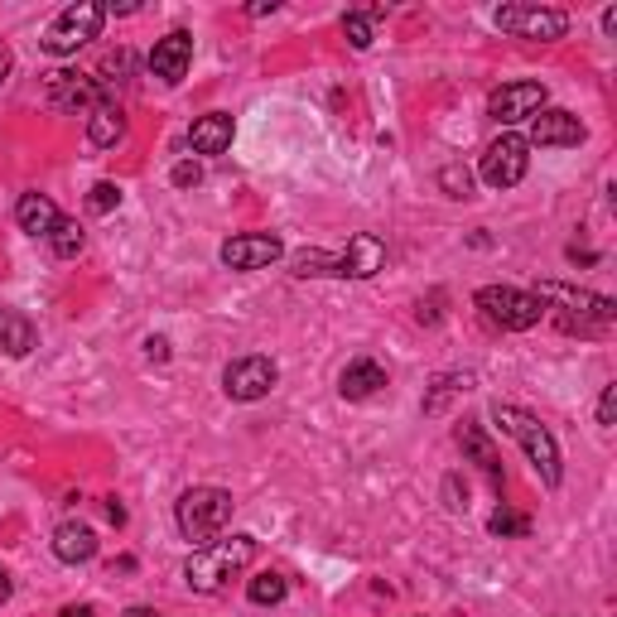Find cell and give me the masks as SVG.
<instances>
[{
  "instance_id": "9c48e42d",
  "label": "cell",
  "mask_w": 617,
  "mask_h": 617,
  "mask_svg": "<svg viewBox=\"0 0 617 617\" xmlns=\"http://www.w3.org/2000/svg\"><path fill=\"white\" fill-rule=\"evenodd\" d=\"M526 169H531V145H526V135H497L492 145H487L483 164H478V174H483L487 188H516L526 179Z\"/></svg>"
},
{
  "instance_id": "d590c367",
  "label": "cell",
  "mask_w": 617,
  "mask_h": 617,
  "mask_svg": "<svg viewBox=\"0 0 617 617\" xmlns=\"http://www.w3.org/2000/svg\"><path fill=\"white\" fill-rule=\"evenodd\" d=\"M107 516L116 521V526H121V521H126V507H121V502H107Z\"/></svg>"
},
{
  "instance_id": "d6a6232c",
  "label": "cell",
  "mask_w": 617,
  "mask_h": 617,
  "mask_svg": "<svg viewBox=\"0 0 617 617\" xmlns=\"http://www.w3.org/2000/svg\"><path fill=\"white\" fill-rule=\"evenodd\" d=\"M145 357H150V362H169V338H150V343H145Z\"/></svg>"
},
{
  "instance_id": "ac0fdd59",
  "label": "cell",
  "mask_w": 617,
  "mask_h": 617,
  "mask_svg": "<svg viewBox=\"0 0 617 617\" xmlns=\"http://www.w3.org/2000/svg\"><path fill=\"white\" fill-rule=\"evenodd\" d=\"M188 145H193L198 155H227V150H232V116H227V111L198 116L193 131H188Z\"/></svg>"
},
{
  "instance_id": "1f68e13d",
  "label": "cell",
  "mask_w": 617,
  "mask_h": 617,
  "mask_svg": "<svg viewBox=\"0 0 617 617\" xmlns=\"http://www.w3.org/2000/svg\"><path fill=\"white\" fill-rule=\"evenodd\" d=\"M444 492H449V507H454V511H468V487L458 492V478H449V483H444Z\"/></svg>"
},
{
  "instance_id": "7402d4cb",
  "label": "cell",
  "mask_w": 617,
  "mask_h": 617,
  "mask_svg": "<svg viewBox=\"0 0 617 617\" xmlns=\"http://www.w3.org/2000/svg\"><path fill=\"white\" fill-rule=\"evenodd\" d=\"M34 348V323L20 309H0V352L5 357H25Z\"/></svg>"
},
{
  "instance_id": "3957f363",
  "label": "cell",
  "mask_w": 617,
  "mask_h": 617,
  "mask_svg": "<svg viewBox=\"0 0 617 617\" xmlns=\"http://www.w3.org/2000/svg\"><path fill=\"white\" fill-rule=\"evenodd\" d=\"M251 560H256V536H227L213 540V545H198L184 560V579L193 593H217L227 589V579H237Z\"/></svg>"
},
{
  "instance_id": "ba28073f",
  "label": "cell",
  "mask_w": 617,
  "mask_h": 617,
  "mask_svg": "<svg viewBox=\"0 0 617 617\" xmlns=\"http://www.w3.org/2000/svg\"><path fill=\"white\" fill-rule=\"evenodd\" d=\"M492 25L502 29V34H516V39H564L569 15L550 10V5H497L492 10Z\"/></svg>"
},
{
  "instance_id": "83f0119b",
  "label": "cell",
  "mask_w": 617,
  "mask_h": 617,
  "mask_svg": "<svg viewBox=\"0 0 617 617\" xmlns=\"http://www.w3.org/2000/svg\"><path fill=\"white\" fill-rule=\"evenodd\" d=\"M487 531H492V536H526V531H531V521H526V516H516V511H507V507H497L492 516H487Z\"/></svg>"
},
{
  "instance_id": "e575fe53",
  "label": "cell",
  "mask_w": 617,
  "mask_h": 617,
  "mask_svg": "<svg viewBox=\"0 0 617 617\" xmlns=\"http://www.w3.org/2000/svg\"><path fill=\"white\" fill-rule=\"evenodd\" d=\"M58 617H92V608H87V603H68Z\"/></svg>"
},
{
  "instance_id": "4fadbf2b",
  "label": "cell",
  "mask_w": 617,
  "mask_h": 617,
  "mask_svg": "<svg viewBox=\"0 0 617 617\" xmlns=\"http://www.w3.org/2000/svg\"><path fill=\"white\" fill-rule=\"evenodd\" d=\"M526 145H540V150H569V145H584V121L564 107H540L531 116V135Z\"/></svg>"
},
{
  "instance_id": "5bb4252c",
  "label": "cell",
  "mask_w": 617,
  "mask_h": 617,
  "mask_svg": "<svg viewBox=\"0 0 617 617\" xmlns=\"http://www.w3.org/2000/svg\"><path fill=\"white\" fill-rule=\"evenodd\" d=\"M188 63H193V34H188V29H169L164 39H155V49H150V73H155L164 87H179L188 73Z\"/></svg>"
},
{
  "instance_id": "d4e9b609",
  "label": "cell",
  "mask_w": 617,
  "mask_h": 617,
  "mask_svg": "<svg viewBox=\"0 0 617 617\" xmlns=\"http://www.w3.org/2000/svg\"><path fill=\"white\" fill-rule=\"evenodd\" d=\"M376 20H381V10H362V15H343V34H348V44L357 49V54H367L376 39Z\"/></svg>"
},
{
  "instance_id": "8992f818",
  "label": "cell",
  "mask_w": 617,
  "mask_h": 617,
  "mask_svg": "<svg viewBox=\"0 0 617 617\" xmlns=\"http://www.w3.org/2000/svg\"><path fill=\"white\" fill-rule=\"evenodd\" d=\"M473 304L483 309L487 323H497V328H507V333H526V328H536L545 319V304H540L531 290H516V285H483Z\"/></svg>"
},
{
  "instance_id": "74e56055",
  "label": "cell",
  "mask_w": 617,
  "mask_h": 617,
  "mask_svg": "<svg viewBox=\"0 0 617 617\" xmlns=\"http://www.w3.org/2000/svg\"><path fill=\"white\" fill-rule=\"evenodd\" d=\"M603 29H608V34L617 29V5H608V10H603Z\"/></svg>"
},
{
  "instance_id": "484cf974",
  "label": "cell",
  "mask_w": 617,
  "mask_h": 617,
  "mask_svg": "<svg viewBox=\"0 0 617 617\" xmlns=\"http://www.w3.org/2000/svg\"><path fill=\"white\" fill-rule=\"evenodd\" d=\"M82 242H87V237H82V227L73 222V217H63V222L54 227V237H49V246H54L58 261H73V256L82 251Z\"/></svg>"
},
{
  "instance_id": "f35d334b",
  "label": "cell",
  "mask_w": 617,
  "mask_h": 617,
  "mask_svg": "<svg viewBox=\"0 0 617 617\" xmlns=\"http://www.w3.org/2000/svg\"><path fill=\"white\" fill-rule=\"evenodd\" d=\"M121 617H160V613H155V608H126Z\"/></svg>"
},
{
  "instance_id": "d6986e66",
  "label": "cell",
  "mask_w": 617,
  "mask_h": 617,
  "mask_svg": "<svg viewBox=\"0 0 617 617\" xmlns=\"http://www.w3.org/2000/svg\"><path fill=\"white\" fill-rule=\"evenodd\" d=\"M54 555L63 564H87L97 555V531L82 526V521H63L54 531Z\"/></svg>"
},
{
  "instance_id": "8fae6325",
  "label": "cell",
  "mask_w": 617,
  "mask_h": 617,
  "mask_svg": "<svg viewBox=\"0 0 617 617\" xmlns=\"http://www.w3.org/2000/svg\"><path fill=\"white\" fill-rule=\"evenodd\" d=\"M217 256L227 270H266L285 256V242L275 232H242V237H227Z\"/></svg>"
},
{
  "instance_id": "cb8c5ba5",
  "label": "cell",
  "mask_w": 617,
  "mask_h": 617,
  "mask_svg": "<svg viewBox=\"0 0 617 617\" xmlns=\"http://www.w3.org/2000/svg\"><path fill=\"white\" fill-rule=\"evenodd\" d=\"M285 593H290V584H285V574H275V569L256 574V579L246 584V598H251L256 608H275V603H285Z\"/></svg>"
},
{
  "instance_id": "9a60e30c",
  "label": "cell",
  "mask_w": 617,
  "mask_h": 617,
  "mask_svg": "<svg viewBox=\"0 0 617 617\" xmlns=\"http://www.w3.org/2000/svg\"><path fill=\"white\" fill-rule=\"evenodd\" d=\"M97 102H107V97H102V82H97V78L73 73V68H58V73H49V107H58V111H92Z\"/></svg>"
},
{
  "instance_id": "6da1fadb",
  "label": "cell",
  "mask_w": 617,
  "mask_h": 617,
  "mask_svg": "<svg viewBox=\"0 0 617 617\" xmlns=\"http://www.w3.org/2000/svg\"><path fill=\"white\" fill-rule=\"evenodd\" d=\"M381 266H386V242L372 237V232H357L348 242V251L304 246V251L290 256V275H299V280H319V275H333V280H372Z\"/></svg>"
},
{
  "instance_id": "f546056e",
  "label": "cell",
  "mask_w": 617,
  "mask_h": 617,
  "mask_svg": "<svg viewBox=\"0 0 617 617\" xmlns=\"http://www.w3.org/2000/svg\"><path fill=\"white\" fill-rule=\"evenodd\" d=\"M169 184H174V188H198V184H203V169H198L193 160H179L174 169H169Z\"/></svg>"
},
{
  "instance_id": "e0dca14e",
  "label": "cell",
  "mask_w": 617,
  "mask_h": 617,
  "mask_svg": "<svg viewBox=\"0 0 617 617\" xmlns=\"http://www.w3.org/2000/svg\"><path fill=\"white\" fill-rule=\"evenodd\" d=\"M381 386H386V367H381V362H372V357H357V362H348V367H343V376H338L343 401H372Z\"/></svg>"
},
{
  "instance_id": "2e32d148",
  "label": "cell",
  "mask_w": 617,
  "mask_h": 617,
  "mask_svg": "<svg viewBox=\"0 0 617 617\" xmlns=\"http://www.w3.org/2000/svg\"><path fill=\"white\" fill-rule=\"evenodd\" d=\"M15 222H20V232L49 242L54 227L63 222V213H58V203L49 198V193H20V203H15Z\"/></svg>"
},
{
  "instance_id": "5b68a950",
  "label": "cell",
  "mask_w": 617,
  "mask_h": 617,
  "mask_svg": "<svg viewBox=\"0 0 617 617\" xmlns=\"http://www.w3.org/2000/svg\"><path fill=\"white\" fill-rule=\"evenodd\" d=\"M536 299H540V304H560V309H564V328H584V333L617 319V304L608 295H593V290L564 285V280H540Z\"/></svg>"
},
{
  "instance_id": "8d00e7d4",
  "label": "cell",
  "mask_w": 617,
  "mask_h": 617,
  "mask_svg": "<svg viewBox=\"0 0 617 617\" xmlns=\"http://www.w3.org/2000/svg\"><path fill=\"white\" fill-rule=\"evenodd\" d=\"M10 589H15V584H10V574H5V564H0V603L10 598Z\"/></svg>"
},
{
  "instance_id": "277c9868",
  "label": "cell",
  "mask_w": 617,
  "mask_h": 617,
  "mask_svg": "<svg viewBox=\"0 0 617 617\" xmlns=\"http://www.w3.org/2000/svg\"><path fill=\"white\" fill-rule=\"evenodd\" d=\"M232 507L237 502L227 487H188L174 507V521H179L184 540H193V550H198V545H213L222 536V526L232 521Z\"/></svg>"
},
{
  "instance_id": "603a6c76",
  "label": "cell",
  "mask_w": 617,
  "mask_h": 617,
  "mask_svg": "<svg viewBox=\"0 0 617 617\" xmlns=\"http://www.w3.org/2000/svg\"><path fill=\"white\" fill-rule=\"evenodd\" d=\"M468 386H473V376H468V372H444L430 391H425V415H444V410H449V405H454Z\"/></svg>"
},
{
  "instance_id": "f1b7e54d",
  "label": "cell",
  "mask_w": 617,
  "mask_h": 617,
  "mask_svg": "<svg viewBox=\"0 0 617 617\" xmlns=\"http://www.w3.org/2000/svg\"><path fill=\"white\" fill-rule=\"evenodd\" d=\"M116 203H121V184H111V179L92 184V193H87V208H92V213H111Z\"/></svg>"
},
{
  "instance_id": "836d02e7",
  "label": "cell",
  "mask_w": 617,
  "mask_h": 617,
  "mask_svg": "<svg viewBox=\"0 0 617 617\" xmlns=\"http://www.w3.org/2000/svg\"><path fill=\"white\" fill-rule=\"evenodd\" d=\"M10 68H15V54H10V49H0V82L10 78Z\"/></svg>"
},
{
  "instance_id": "7a4b0ae2",
  "label": "cell",
  "mask_w": 617,
  "mask_h": 617,
  "mask_svg": "<svg viewBox=\"0 0 617 617\" xmlns=\"http://www.w3.org/2000/svg\"><path fill=\"white\" fill-rule=\"evenodd\" d=\"M492 420H497V430L511 434L521 449H526V458H531V468H536V478L545 487H560L564 483V463H560V444H555V434L540 425L531 410H521V405H507L497 401L492 405Z\"/></svg>"
},
{
  "instance_id": "4dcf8cb0",
  "label": "cell",
  "mask_w": 617,
  "mask_h": 617,
  "mask_svg": "<svg viewBox=\"0 0 617 617\" xmlns=\"http://www.w3.org/2000/svg\"><path fill=\"white\" fill-rule=\"evenodd\" d=\"M613 420H617V386H603V396H598V425L613 430Z\"/></svg>"
},
{
  "instance_id": "ffe728a7",
  "label": "cell",
  "mask_w": 617,
  "mask_h": 617,
  "mask_svg": "<svg viewBox=\"0 0 617 617\" xmlns=\"http://www.w3.org/2000/svg\"><path fill=\"white\" fill-rule=\"evenodd\" d=\"M454 439H458V449H463V454L473 458V463L483 468V473L492 478V483H502V454L492 449V439L483 434V425H468V420H463Z\"/></svg>"
},
{
  "instance_id": "44dd1931",
  "label": "cell",
  "mask_w": 617,
  "mask_h": 617,
  "mask_svg": "<svg viewBox=\"0 0 617 617\" xmlns=\"http://www.w3.org/2000/svg\"><path fill=\"white\" fill-rule=\"evenodd\" d=\"M87 140L97 150H111L116 140H126V111L116 107V102H97L92 116H87Z\"/></svg>"
},
{
  "instance_id": "7c38bea8",
  "label": "cell",
  "mask_w": 617,
  "mask_h": 617,
  "mask_svg": "<svg viewBox=\"0 0 617 617\" xmlns=\"http://www.w3.org/2000/svg\"><path fill=\"white\" fill-rule=\"evenodd\" d=\"M545 107V82H502L492 97H487V116L497 126H516V121H531Z\"/></svg>"
},
{
  "instance_id": "30bf717a",
  "label": "cell",
  "mask_w": 617,
  "mask_h": 617,
  "mask_svg": "<svg viewBox=\"0 0 617 617\" xmlns=\"http://www.w3.org/2000/svg\"><path fill=\"white\" fill-rule=\"evenodd\" d=\"M275 381H280V367L270 362L266 352H251V357L227 362L222 391H227V401H266L270 391H275Z\"/></svg>"
},
{
  "instance_id": "4316f807",
  "label": "cell",
  "mask_w": 617,
  "mask_h": 617,
  "mask_svg": "<svg viewBox=\"0 0 617 617\" xmlns=\"http://www.w3.org/2000/svg\"><path fill=\"white\" fill-rule=\"evenodd\" d=\"M439 188H444L449 198H473V174H468L463 164H444V169H439Z\"/></svg>"
},
{
  "instance_id": "52a82bcc",
  "label": "cell",
  "mask_w": 617,
  "mask_h": 617,
  "mask_svg": "<svg viewBox=\"0 0 617 617\" xmlns=\"http://www.w3.org/2000/svg\"><path fill=\"white\" fill-rule=\"evenodd\" d=\"M102 25H107V5H97V0H78V5H68L54 25L44 29L39 44H44V54L68 58V54H78L82 44H92V39L102 34Z\"/></svg>"
}]
</instances>
